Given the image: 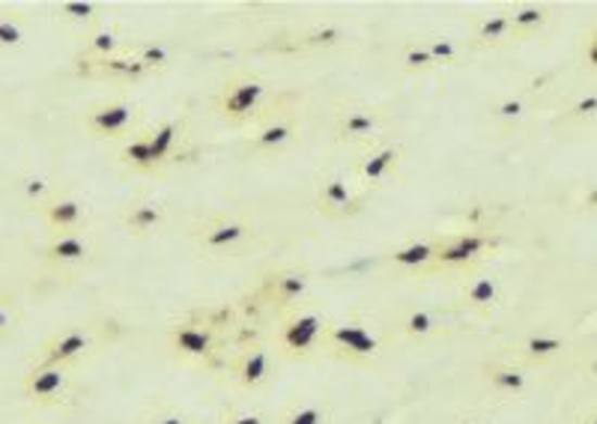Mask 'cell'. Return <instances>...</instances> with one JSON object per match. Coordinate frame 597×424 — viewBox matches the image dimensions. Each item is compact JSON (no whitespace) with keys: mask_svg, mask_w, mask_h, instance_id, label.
Segmentation results:
<instances>
[{"mask_svg":"<svg viewBox=\"0 0 597 424\" xmlns=\"http://www.w3.org/2000/svg\"><path fill=\"white\" fill-rule=\"evenodd\" d=\"M275 99L278 97H272V90H269V85L263 81L261 75L237 73L218 87V93L213 99V108L227 126L251 129L266 111L272 108Z\"/></svg>","mask_w":597,"mask_h":424,"instance_id":"1","label":"cell"},{"mask_svg":"<svg viewBox=\"0 0 597 424\" xmlns=\"http://www.w3.org/2000/svg\"><path fill=\"white\" fill-rule=\"evenodd\" d=\"M332 320H326L320 311L314 308H290L278 317L275 326V350L281 352L284 359H296L305 362L310 356H317L326 344V329Z\"/></svg>","mask_w":597,"mask_h":424,"instance_id":"2","label":"cell"},{"mask_svg":"<svg viewBox=\"0 0 597 424\" xmlns=\"http://www.w3.org/2000/svg\"><path fill=\"white\" fill-rule=\"evenodd\" d=\"M302 134V117L296 105H290V99L278 97L275 105L261 120L254 123L245 134V153L251 156H278L296 144Z\"/></svg>","mask_w":597,"mask_h":424,"instance_id":"3","label":"cell"},{"mask_svg":"<svg viewBox=\"0 0 597 424\" xmlns=\"http://www.w3.org/2000/svg\"><path fill=\"white\" fill-rule=\"evenodd\" d=\"M499 248L496 236L490 231H466L448 233L436 240V264H433V272H475L481 269V264L487 260L493 252Z\"/></svg>","mask_w":597,"mask_h":424,"instance_id":"4","label":"cell"},{"mask_svg":"<svg viewBox=\"0 0 597 424\" xmlns=\"http://www.w3.org/2000/svg\"><path fill=\"white\" fill-rule=\"evenodd\" d=\"M84 129L99 141H123L143 129L141 108L131 99H99L84 108Z\"/></svg>","mask_w":597,"mask_h":424,"instance_id":"5","label":"cell"},{"mask_svg":"<svg viewBox=\"0 0 597 424\" xmlns=\"http://www.w3.org/2000/svg\"><path fill=\"white\" fill-rule=\"evenodd\" d=\"M254 224L237 216H213L194 228V243L209 257H237L254 243Z\"/></svg>","mask_w":597,"mask_h":424,"instance_id":"6","label":"cell"},{"mask_svg":"<svg viewBox=\"0 0 597 424\" xmlns=\"http://www.w3.org/2000/svg\"><path fill=\"white\" fill-rule=\"evenodd\" d=\"M322 350L332 352L338 359L353 364H365L373 362L377 356L382 352V341L380 335L361 323V320H338V323H329L326 329V344Z\"/></svg>","mask_w":597,"mask_h":424,"instance_id":"7","label":"cell"},{"mask_svg":"<svg viewBox=\"0 0 597 424\" xmlns=\"http://www.w3.org/2000/svg\"><path fill=\"white\" fill-rule=\"evenodd\" d=\"M334 141L350 146H370L385 138V114L365 102H341L332 120Z\"/></svg>","mask_w":597,"mask_h":424,"instance_id":"8","label":"cell"},{"mask_svg":"<svg viewBox=\"0 0 597 424\" xmlns=\"http://www.w3.org/2000/svg\"><path fill=\"white\" fill-rule=\"evenodd\" d=\"M401 168H404V146L382 138L377 144L365 146L361 156H358V189H365V192L385 189V185H392V182L401 177Z\"/></svg>","mask_w":597,"mask_h":424,"instance_id":"9","label":"cell"},{"mask_svg":"<svg viewBox=\"0 0 597 424\" xmlns=\"http://www.w3.org/2000/svg\"><path fill=\"white\" fill-rule=\"evenodd\" d=\"M314 204L326 219L332 221H350L356 219L358 213L368 204V192L356 189V182H350L344 174H326L317 185V197Z\"/></svg>","mask_w":597,"mask_h":424,"instance_id":"10","label":"cell"},{"mask_svg":"<svg viewBox=\"0 0 597 424\" xmlns=\"http://www.w3.org/2000/svg\"><path fill=\"white\" fill-rule=\"evenodd\" d=\"M72 374L69 368H58V364H39L36 362L27 374L22 376V395L36 407H60L69 398Z\"/></svg>","mask_w":597,"mask_h":424,"instance_id":"11","label":"cell"},{"mask_svg":"<svg viewBox=\"0 0 597 424\" xmlns=\"http://www.w3.org/2000/svg\"><path fill=\"white\" fill-rule=\"evenodd\" d=\"M310 293V275L305 269L278 267L266 272L263 279V299L284 314L290 308H302Z\"/></svg>","mask_w":597,"mask_h":424,"instance_id":"12","label":"cell"},{"mask_svg":"<svg viewBox=\"0 0 597 424\" xmlns=\"http://www.w3.org/2000/svg\"><path fill=\"white\" fill-rule=\"evenodd\" d=\"M167 344L186 362H209L218 347V332L203 320H182L167 332Z\"/></svg>","mask_w":597,"mask_h":424,"instance_id":"13","label":"cell"},{"mask_svg":"<svg viewBox=\"0 0 597 424\" xmlns=\"http://www.w3.org/2000/svg\"><path fill=\"white\" fill-rule=\"evenodd\" d=\"M93 350V335L84 329H63L58 335L39 347V364H58V368H72V364L84 359Z\"/></svg>","mask_w":597,"mask_h":424,"instance_id":"14","label":"cell"},{"mask_svg":"<svg viewBox=\"0 0 597 424\" xmlns=\"http://www.w3.org/2000/svg\"><path fill=\"white\" fill-rule=\"evenodd\" d=\"M150 132V146H153V158L158 170L177 165L179 156H182V144L189 138V123L186 117H167V120L155 123Z\"/></svg>","mask_w":597,"mask_h":424,"instance_id":"15","label":"cell"},{"mask_svg":"<svg viewBox=\"0 0 597 424\" xmlns=\"http://www.w3.org/2000/svg\"><path fill=\"white\" fill-rule=\"evenodd\" d=\"M119 221H123V228H126L131 236L147 240V236H155V233L165 228L167 206L162 204V201L150 197V194H141V197H135V201L126 204Z\"/></svg>","mask_w":597,"mask_h":424,"instance_id":"16","label":"cell"},{"mask_svg":"<svg viewBox=\"0 0 597 424\" xmlns=\"http://www.w3.org/2000/svg\"><path fill=\"white\" fill-rule=\"evenodd\" d=\"M230 376L237 380V386L242 391H254L261 388L269 376H272V352L261 347V344H251L239 352L233 364H230Z\"/></svg>","mask_w":597,"mask_h":424,"instance_id":"17","label":"cell"},{"mask_svg":"<svg viewBox=\"0 0 597 424\" xmlns=\"http://www.w3.org/2000/svg\"><path fill=\"white\" fill-rule=\"evenodd\" d=\"M90 240L84 236L81 231H69V233H51V240L42 248V257H46L48 267L54 269H66V267H78L90 257Z\"/></svg>","mask_w":597,"mask_h":424,"instance_id":"18","label":"cell"},{"mask_svg":"<svg viewBox=\"0 0 597 424\" xmlns=\"http://www.w3.org/2000/svg\"><path fill=\"white\" fill-rule=\"evenodd\" d=\"M81 73L90 75V78H105V81H119V85H135L147 78V66H143L135 51H123L119 57H111V61H87L84 57Z\"/></svg>","mask_w":597,"mask_h":424,"instance_id":"19","label":"cell"},{"mask_svg":"<svg viewBox=\"0 0 597 424\" xmlns=\"http://www.w3.org/2000/svg\"><path fill=\"white\" fill-rule=\"evenodd\" d=\"M436 264V240H409L389 252V267L406 275H428Z\"/></svg>","mask_w":597,"mask_h":424,"instance_id":"20","label":"cell"},{"mask_svg":"<svg viewBox=\"0 0 597 424\" xmlns=\"http://www.w3.org/2000/svg\"><path fill=\"white\" fill-rule=\"evenodd\" d=\"M42 213V221L54 233H69V231H81L84 224V204L75 197V194L58 192L48 197L46 204L39 206Z\"/></svg>","mask_w":597,"mask_h":424,"instance_id":"21","label":"cell"},{"mask_svg":"<svg viewBox=\"0 0 597 424\" xmlns=\"http://www.w3.org/2000/svg\"><path fill=\"white\" fill-rule=\"evenodd\" d=\"M117 162L126 170H131V174H147V177L162 174L158 165H155L153 146H150V132H147V129H138V132H131L129 138L119 141Z\"/></svg>","mask_w":597,"mask_h":424,"instance_id":"22","label":"cell"},{"mask_svg":"<svg viewBox=\"0 0 597 424\" xmlns=\"http://www.w3.org/2000/svg\"><path fill=\"white\" fill-rule=\"evenodd\" d=\"M460 293H463V303L469 305V308L481 311V314L493 311L501 299L499 281L493 279V275H487V272H481V269L466 272L463 279H460Z\"/></svg>","mask_w":597,"mask_h":424,"instance_id":"23","label":"cell"},{"mask_svg":"<svg viewBox=\"0 0 597 424\" xmlns=\"http://www.w3.org/2000/svg\"><path fill=\"white\" fill-rule=\"evenodd\" d=\"M484 380H487V386L493 388L496 395H505V398H520L525 388H529V374H525L520 364H487V368H484Z\"/></svg>","mask_w":597,"mask_h":424,"instance_id":"24","label":"cell"},{"mask_svg":"<svg viewBox=\"0 0 597 424\" xmlns=\"http://www.w3.org/2000/svg\"><path fill=\"white\" fill-rule=\"evenodd\" d=\"M564 347H568V344H564V338L556 335V332H532V335H525V341L520 344V352H523L525 362L544 364L552 362L556 356H561Z\"/></svg>","mask_w":597,"mask_h":424,"instance_id":"25","label":"cell"},{"mask_svg":"<svg viewBox=\"0 0 597 424\" xmlns=\"http://www.w3.org/2000/svg\"><path fill=\"white\" fill-rule=\"evenodd\" d=\"M119 54H123V39H119L117 30H111L105 25H96L93 30H87V39H84V57L87 61H111Z\"/></svg>","mask_w":597,"mask_h":424,"instance_id":"26","label":"cell"},{"mask_svg":"<svg viewBox=\"0 0 597 424\" xmlns=\"http://www.w3.org/2000/svg\"><path fill=\"white\" fill-rule=\"evenodd\" d=\"M508 18H511L513 39H529L535 37L537 30H544L549 22L547 7H537V3H520L508 10Z\"/></svg>","mask_w":597,"mask_h":424,"instance_id":"27","label":"cell"},{"mask_svg":"<svg viewBox=\"0 0 597 424\" xmlns=\"http://www.w3.org/2000/svg\"><path fill=\"white\" fill-rule=\"evenodd\" d=\"M397 329H401V335H406V338L421 341L430 338V335H436L442 329V320L433 314L430 308H409V311L401 317Z\"/></svg>","mask_w":597,"mask_h":424,"instance_id":"28","label":"cell"},{"mask_svg":"<svg viewBox=\"0 0 597 424\" xmlns=\"http://www.w3.org/2000/svg\"><path fill=\"white\" fill-rule=\"evenodd\" d=\"M513 30H511V18L508 13H493L484 15L481 22L475 25V42L478 46H505V42H511Z\"/></svg>","mask_w":597,"mask_h":424,"instance_id":"29","label":"cell"},{"mask_svg":"<svg viewBox=\"0 0 597 424\" xmlns=\"http://www.w3.org/2000/svg\"><path fill=\"white\" fill-rule=\"evenodd\" d=\"M397 63H401V69L409 75H428L433 69H440L433 57H430L428 46H424V39H409L401 46L397 51Z\"/></svg>","mask_w":597,"mask_h":424,"instance_id":"30","label":"cell"},{"mask_svg":"<svg viewBox=\"0 0 597 424\" xmlns=\"http://www.w3.org/2000/svg\"><path fill=\"white\" fill-rule=\"evenodd\" d=\"M341 37H344V30L338 25H314L305 27V30L298 34L296 46L302 51H329L341 42Z\"/></svg>","mask_w":597,"mask_h":424,"instance_id":"31","label":"cell"},{"mask_svg":"<svg viewBox=\"0 0 597 424\" xmlns=\"http://www.w3.org/2000/svg\"><path fill=\"white\" fill-rule=\"evenodd\" d=\"M58 13L63 22H72V25H81L87 30H93L96 25H102V10L96 3H87V0H66L60 3Z\"/></svg>","mask_w":597,"mask_h":424,"instance_id":"32","label":"cell"},{"mask_svg":"<svg viewBox=\"0 0 597 424\" xmlns=\"http://www.w3.org/2000/svg\"><path fill=\"white\" fill-rule=\"evenodd\" d=\"M490 114H493V120L499 123L501 129H517L529 117V102L523 97H505L490 108Z\"/></svg>","mask_w":597,"mask_h":424,"instance_id":"33","label":"cell"},{"mask_svg":"<svg viewBox=\"0 0 597 424\" xmlns=\"http://www.w3.org/2000/svg\"><path fill=\"white\" fill-rule=\"evenodd\" d=\"M135 57L147 66V73H162L170 66V51L165 46H158V42H141V46H135Z\"/></svg>","mask_w":597,"mask_h":424,"instance_id":"34","label":"cell"},{"mask_svg":"<svg viewBox=\"0 0 597 424\" xmlns=\"http://www.w3.org/2000/svg\"><path fill=\"white\" fill-rule=\"evenodd\" d=\"M329 422V412L317 400H305V403H296L293 410L287 412L281 424H326Z\"/></svg>","mask_w":597,"mask_h":424,"instance_id":"35","label":"cell"},{"mask_svg":"<svg viewBox=\"0 0 597 424\" xmlns=\"http://www.w3.org/2000/svg\"><path fill=\"white\" fill-rule=\"evenodd\" d=\"M424 46H428L430 57L436 66H454V63L460 61V46L448 37H433L424 39Z\"/></svg>","mask_w":597,"mask_h":424,"instance_id":"36","label":"cell"},{"mask_svg":"<svg viewBox=\"0 0 597 424\" xmlns=\"http://www.w3.org/2000/svg\"><path fill=\"white\" fill-rule=\"evenodd\" d=\"M597 117V93H588V97L573 99L568 105V120L573 123H588Z\"/></svg>","mask_w":597,"mask_h":424,"instance_id":"37","label":"cell"},{"mask_svg":"<svg viewBox=\"0 0 597 424\" xmlns=\"http://www.w3.org/2000/svg\"><path fill=\"white\" fill-rule=\"evenodd\" d=\"M22 192H24V201L42 206L48 197H51V182L42 180V177H27V180L22 182Z\"/></svg>","mask_w":597,"mask_h":424,"instance_id":"38","label":"cell"},{"mask_svg":"<svg viewBox=\"0 0 597 424\" xmlns=\"http://www.w3.org/2000/svg\"><path fill=\"white\" fill-rule=\"evenodd\" d=\"M22 42H24L22 25L0 15V49H18Z\"/></svg>","mask_w":597,"mask_h":424,"instance_id":"39","label":"cell"},{"mask_svg":"<svg viewBox=\"0 0 597 424\" xmlns=\"http://www.w3.org/2000/svg\"><path fill=\"white\" fill-rule=\"evenodd\" d=\"M580 61L588 73H597V25L583 37V49H580Z\"/></svg>","mask_w":597,"mask_h":424,"instance_id":"40","label":"cell"},{"mask_svg":"<svg viewBox=\"0 0 597 424\" xmlns=\"http://www.w3.org/2000/svg\"><path fill=\"white\" fill-rule=\"evenodd\" d=\"M15 329V308L7 296H0V335H7Z\"/></svg>","mask_w":597,"mask_h":424,"instance_id":"41","label":"cell"},{"mask_svg":"<svg viewBox=\"0 0 597 424\" xmlns=\"http://www.w3.org/2000/svg\"><path fill=\"white\" fill-rule=\"evenodd\" d=\"M225 424H266L263 422L261 412H251V410H233L225 415Z\"/></svg>","mask_w":597,"mask_h":424,"instance_id":"42","label":"cell"},{"mask_svg":"<svg viewBox=\"0 0 597 424\" xmlns=\"http://www.w3.org/2000/svg\"><path fill=\"white\" fill-rule=\"evenodd\" d=\"M153 424H191L182 412H165V415H155Z\"/></svg>","mask_w":597,"mask_h":424,"instance_id":"43","label":"cell"},{"mask_svg":"<svg viewBox=\"0 0 597 424\" xmlns=\"http://www.w3.org/2000/svg\"><path fill=\"white\" fill-rule=\"evenodd\" d=\"M583 204H585V209H595V213H597V182H592V185L585 189Z\"/></svg>","mask_w":597,"mask_h":424,"instance_id":"44","label":"cell"},{"mask_svg":"<svg viewBox=\"0 0 597 424\" xmlns=\"http://www.w3.org/2000/svg\"><path fill=\"white\" fill-rule=\"evenodd\" d=\"M454 424H487L481 415H463V419H457Z\"/></svg>","mask_w":597,"mask_h":424,"instance_id":"45","label":"cell"},{"mask_svg":"<svg viewBox=\"0 0 597 424\" xmlns=\"http://www.w3.org/2000/svg\"><path fill=\"white\" fill-rule=\"evenodd\" d=\"M588 371H592V376H597V352H595V359L588 362Z\"/></svg>","mask_w":597,"mask_h":424,"instance_id":"46","label":"cell"},{"mask_svg":"<svg viewBox=\"0 0 597 424\" xmlns=\"http://www.w3.org/2000/svg\"><path fill=\"white\" fill-rule=\"evenodd\" d=\"M585 424H597V415H592V419H585Z\"/></svg>","mask_w":597,"mask_h":424,"instance_id":"47","label":"cell"}]
</instances>
